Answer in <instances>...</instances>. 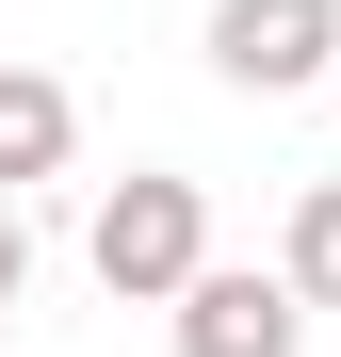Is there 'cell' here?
Returning a JSON list of instances; mask_svg holds the SVG:
<instances>
[{"label":"cell","mask_w":341,"mask_h":357,"mask_svg":"<svg viewBox=\"0 0 341 357\" xmlns=\"http://www.w3.org/2000/svg\"><path fill=\"white\" fill-rule=\"evenodd\" d=\"M82 276L114 292V309H179V292L211 276V195H195L179 162H130V178L82 211Z\"/></svg>","instance_id":"cell-1"},{"label":"cell","mask_w":341,"mask_h":357,"mask_svg":"<svg viewBox=\"0 0 341 357\" xmlns=\"http://www.w3.org/2000/svg\"><path fill=\"white\" fill-rule=\"evenodd\" d=\"M211 82H227V98H309V82H341V0H211Z\"/></svg>","instance_id":"cell-2"},{"label":"cell","mask_w":341,"mask_h":357,"mask_svg":"<svg viewBox=\"0 0 341 357\" xmlns=\"http://www.w3.org/2000/svg\"><path fill=\"white\" fill-rule=\"evenodd\" d=\"M179 357H309L293 276H244V260H211V276L179 292Z\"/></svg>","instance_id":"cell-3"},{"label":"cell","mask_w":341,"mask_h":357,"mask_svg":"<svg viewBox=\"0 0 341 357\" xmlns=\"http://www.w3.org/2000/svg\"><path fill=\"white\" fill-rule=\"evenodd\" d=\"M66 146H82V98L49 82V66H0V195L66 178Z\"/></svg>","instance_id":"cell-4"},{"label":"cell","mask_w":341,"mask_h":357,"mask_svg":"<svg viewBox=\"0 0 341 357\" xmlns=\"http://www.w3.org/2000/svg\"><path fill=\"white\" fill-rule=\"evenodd\" d=\"M276 276H293V309H341V178H309V195H293V244H276Z\"/></svg>","instance_id":"cell-5"},{"label":"cell","mask_w":341,"mask_h":357,"mask_svg":"<svg viewBox=\"0 0 341 357\" xmlns=\"http://www.w3.org/2000/svg\"><path fill=\"white\" fill-rule=\"evenodd\" d=\"M17 292H33V227H17V195H0V325H17Z\"/></svg>","instance_id":"cell-6"},{"label":"cell","mask_w":341,"mask_h":357,"mask_svg":"<svg viewBox=\"0 0 341 357\" xmlns=\"http://www.w3.org/2000/svg\"><path fill=\"white\" fill-rule=\"evenodd\" d=\"M325 98H341V82H325Z\"/></svg>","instance_id":"cell-7"}]
</instances>
